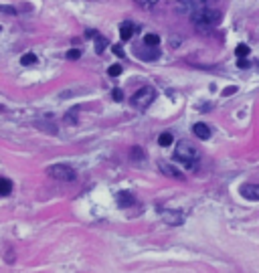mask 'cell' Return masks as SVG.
<instances>
[{"label": "cell", "instance_id": "cell-1", "mask_svg": "<svg viewBox=\"0 0 259 273\" xmlns=\"http://www.w3.org/2000/svg\"><path fill=\"white\" fill-rule=\"evenodd\" d=\"M174 160H178L186 170H192V168H196V164H198V160H200V154H198V150H196L190 142L182 140V142L176 144Z\"/></svg>", "mask_w": 259, "mask_h": 273}, {"label": "cell", "instance_id": "cell-2", "mask_svg": "<svg viewBox=\"0 0 259 273\" xmlns=\"http://www.w3.org/2000/svg\"><path fill=\"white\" fill-rule=\"evenodd\" d=\"M221 19H223L221 11H215L209 7H200V9L192 11V15H190V21L196 27H215L221 23Z\"/></svg>", "mask_w": 259, "mask_h": 273}, {"label": "cell", "instance_id": "cell-3", "mask_svg": "<svg viewBox=\"0 0 259 273\" xmlns=\"http://www.w3.org/2000/svg\"><path fill=\"white\" fill-rule=\"evenodd\" d=\"M154 99H156V89H154V87H142L140 91L134 93V97L130 99V103L136 109H146Z\"/></svg>", "mask_w": 259, "mask_h": 273}, {"label": "cell", "instance_id": "cell-4", "mask_svg": "<svg viewBox=\"0 0 259 273\" xmlns=\"http://www.w3.org/2000/svg\"><path fill=\"white\" fill-rule=\"evenodd\" d=\"M47 172H49L51 178H57L61 182H73L77 178L75 170L71 166H67V164H53V166L47 168Z\"/></svg>", "mask_w": 259, "mask_h": 273}, {"label": "cell", "instance_id": "cell-5", "mask_svg": "<svg viewBox=\"0 0 259 273\" xmlns=\"http://www.w3.org/2000/svg\"><path fill=\"white\" fill-rule=\"evenodd\" d=\"M160 216L168 225H182L184 223V214L180 210H166V208H160Z\"/></svg>", "mask_w": 259, "mask_h": 273}, {"label": "cell", "instance_id": "cell-6", "mask_svg": "<svg viewBox=\"0 0 259 273\" xmlns=\"http://www.w3.org/2000/svg\"><path fill=\"white\" fill-rule=\"evenodd\" d=\"M144 45H146V43H144ZM136 55H138V57H142V61H154L156 57H160V53L156 51V47H152V45H146V47L136 49Z\"/></svg>", "mask_w": 259, "mask_h": 273}, {"label": "cell", "instance_id": "cell-7", "mask_svg": "<svg viewBox=\"0 0 259 273\" xmlns=\"http://www.w3.org/2000/svg\"><path fill=\"white\" fill-rule=\"evenodd\" d=\"M239 192L247 200H259V184H243Z\"/></svg>", "mask_w": 259, "mask_h": 273}, {"label": "cell", "instance_id": "cell-8", "mask_svg": "<svg viewBox=\"0 0 259 273\" xmlns=\"http://www.w3.org/2000/svg\"><path fill=\"white\" fill-rule=\"evenodd\" d=\"M192 132H194V136L198 140H209L211 138V130H209V126H206V124H194Z\"/></svg>", "mask_w": 259, "mask_h": 273}, {"label": "cell", "instance_id": "cell-9", "mask_svg": "<svg viewBox=\"0 0 259 273\" xmlns=\"http://www.w3.org/2000/svg\"><path fill=\"white\" fill-rule=\"evenodd\" d=\"M160 170H162L166 176H172V178H178V180H182V178H184V174H182V172H178L174 166H170V164H166V162H160Z\"/></svg>", "mask_w": 259, "mask_h": 273}, {"label": "cell", "instance_id": "cell-10", "mask_svg": "<svg viewBox=\"0 0 259 273\" xmlns=\"http://www.w3.org/2000/svg\"><path fill=\"white\" fill-rule=\"evenodd\" d=\"M134 33H136V27H134L132 23H122V27H120V37H122V41H130Z\"/></svg>", "mask_w": 259, "mask_h": 273}, {"label": "cell", "instance_id": "cell-11", "mask_svg": "<svg viewBox=\"0 0 259 273\" xmlns=\"http://www.w3.org/2000/svg\"><path fill=\"white\" fill-rule=\"evenodd\" d=\"M180 5H186L188 9H192V11H196V9H200V7H206V3L209 0H178Z\"/></svg>", "mask_w": 259, "mask_h": 273}, {"label": "cell", "instance_id": "cell-12", "mask_svg": "<svg viewBox=\"0 0 259 273\" xmlns=\"http://www.w3.org/2000/svg\"><path fill=\"white\" fill-rule=\"evenodd\" d=\"M118 202H120V206H132V204H136V200H134V196L130 192L118 194Z\"/></svg>", "mask_w": 259, "mask_h": 273}, {"label": "cell", "instance_id": "cell-13", "mask_svg": "<svg viewBox=\"0 0 259 273\" xmlns=\"http://www.w3.org/2000/svg\"><path fill=\"white\" fill-rule=\"evenodd\" d=\"M13 192V182L7 178H0V196H9Z\"/></svg>", "mask_w": 259, "mask_h": 273}, {"label": "cell", "instance_id": "cell-14", "mask_svg": "<svg viewBox=\"0 0 259 273\" xmlns=\"http://www.w3.org/2000/svg\"><path fill=\"white\" fill-rule=\"evenodd\" d=\"M21 63H23V65H33V63H37V55H35V53L23 55V57H21Z\"/></svg>", "mask_w": 259, "mask_h": 273}, {"label": "cell", "instance_id": "cell-15", "mask_svg": "<svg viewBox=\"0 0 259 273\" xmlns=\"http://www.w3.org/2000/svg\"><path fill=\"white\" fill-rule=\"evenodd\" d=\"M144 43H146V45H152V47H158V43H160V37H158V35H152V33H150V35H146V37H144Z\"/></svg>", "mask_w": 259, "mask_h": 273}, {"label": "cell", "instance_id": "cell-16", "mask_svg": "<svg viewBox=\"0 0 259 273\" xmlns=\"http://www.w3.org/2000/svg\"><path fill=\"white\" fill-rule=\"evenodd\" d=\"M172 134H168V132H164V134H160V138H158V142H160V146H170L172 144Z\"/></svg>", "mask_w": 259, "mask_h": 273}, {"label": "cell", "instance_id": "cell-17", "mask_svg": "<svg viewBox=\"0 0 259 273\" xmlns=\"http://www.w3.org/2000/svg\"><path fill=\"white\" fill-rule=\"evenodd\" d=\"M134 3L142 9H152L154 5H158V0H134Z\"/></svg>", "mask_w": 259, "mask_h": 273}, {"label": "cell", "instance_id": "cell-18", "mask_svg": "<svg viewBox=\"0 0 259 273\" xmlns=\"http://www.w3.org/2000/svg\"><path fill=\"white\" fill-rule=\"evenodd\" d=\"M106 43H108V41H103L101 37H97V39H95V53H97V55H101V53H103V47H106Z\"/></svg>", "mask_w": 259, "mask_h": 273}, {"label": "cell", "instance_id": "cell-19", "mask_svg": "<svg viewBox=\"0 0 259 273\" xmlns=\"http://www.w3.org/2000/svg\"><path fill=\"white\" fill-rule=\"evenodd\" d=\"M235 53H237V57H247V55H249V47L247 45H239Z\"/></svg>", "mask_w": 259, "mask_h": 273}, {"label": "cell", "instance_id": "cell-20", "mask_svg": "<svg viewBox=\"0 0 259 273\" xmlns=\"http://www.w3.org/2000/svg\"><path fill=\"white\" fill-rule=\"evenodd\" d=\"M79 57H81V51H79V49H71V51L67 53V59H69V61H75V59H79Z\"/></svg>", "mask_w": 259, "mask_h": 273}, {"label": "cell", "instance_id": "cell-21", "mask_svg": "<svg viewBox=\"0 0 259 273\" xmlns=\"http://www.w3.org/2000/svg\"><path fill=\"white\" fill-rule=\"evenodd\" d=\"M108 75H112V77H118V75H122V67H120V65H112V67L108 69Z\"/></svg>", "mask_w": 259, "mask_h": 273}, {"label": "cell", "instance_id": "cell-22", "mask_svg": "<svg viewBox=\"0 0 259 273\" xmlns=\"http://www.w3.org/2000/svg\"><path fill=\"white\" fill-rule=\"evenodd\" d=\"M114 99H116V101H122V99H124L122 89H114Z\"/></svg>", "mask_w": 259, "mask_h": 273}, {"label": "cell", "instance_id": "cell-23", "mask_svg": "<svg viewBox=\"0 0 259 273\" xmlns=\"http://www.w3.org/2000/svg\"><path fill=\"white\" fill-rule=\"evenodd\" d=\"M0 11H3V13H7V15H17V11H15L13 7H3Z\"/></svg>", "mask_w": 259, "mask_h": 273}, {"label": "cell", "instance_id": "cell-24", "mask_svg": "<svg viewBox=\"0 0 259 273\" xmlns=\"http://www.w3.org/2000/svg\"><path fill=\"white\" fill-rule=\"evenodd\" d=\"M239 67H241V69H245V67H249V61H247L245 57H239Z\"/></svg>", "mask_w": 259, "mask_h": 273}, {"label": "cell", "instance_id": "cell-25", "mask_svg": "<svg viewBox=\"0 0 259 273\" xmlns=\"http://www.w3.org/2000/svg\"><path fill=\"white\" fill-rule=\"evenodd\" d=\"M114 53L118 55V57H124V49H122V47H118V45L114 47Z\"/></svg>", "mask_w": 259, "mask_h": 273}, {"label": "cell", "instance_id": "cell-26", "mask_svg": "<svg viewBox=\"0 0 259 273\" xmlns=\"http://www.w3.org/2000/svg\"><path fill=\"white\" fill-rule=\"evenodd\" d=\"M235 91H237V87H227V89L223 91V95H233Z\"/></svg>", "mask_w": 259, "mask_h": 273}, {"label": "cell", "instance_id": "cell-27", "mask_svg": "<svg viewBox=\"0 0 259 273\" xmlns=\"http://www.w3.org/2000/svg\"><path fill=\"white\" fill-rule=\"evenodd\" d=\"M85 35H87V37H97V33H95V31H87Z\"/></svg>", "mask_w": 259, "mask_h": 273}]
</instances>
